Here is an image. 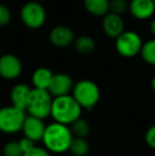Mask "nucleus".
I'll list each match as a JSON object with an SVG mask.
<instances>
[{
  "instance_id": "obj_1",
  "label": "nucleus",
  "mask_w": 155,
  "mask_h": 156,
  "mask_svg": "<svg viewBox=\"0 0 155 156\" xmlns=\"http://www.w3.org/2000/svg\"><path fill=\"white\" fill-rule=\"evenodd\" d=\"M73 135L68 125L52 122L46 126L44 137L41 139L44 148L50 153L62 154L69 151Z\"/></svg>"
},
{
  "instance_id": "obj_2",
  "label": "nucleus",
  "mask_w": 155,
  "mask_h": 156,
  "mask_svg": "<svg viewBox=\"0 0 155 156\" xmlns=\"http://www.w3.org/2000/svg\"><path fill=\"white\" fill-rule=\"evenodd\" d=\"M82 107L78 104L71 94L53 98L51 107V117L54 122L71 125L82 117Z\"/></svg>"
},
{
  "instance_id": "obj_3",
  "label": "nucleus",
  "mask_w": 155,
  "mask_h": 156,
  "mask_svg": "<svg viewBox=\"0 0 155 156\" xmlns=\"http://www.w3.org/2000/svg\"><path fill=\"white\" fill-rule=\"evenodd\" d=\"M72 94L82 109H91L99 103L101 91L97 84L91 80H81L73 86Z\"/></svg>"
},
{
  "instance_id": "obj_4",
  "label": "nucleus",
  "mask_w": 155,
  "mask_h": 156,
  "mask_svg": "<svg viewBox=\"0 0 155 156\" xmlns=\"http://www.w3.org/2000/svg\"><path fill=\"white\" fill-rule=\"evenodd\" d=\"M52 101L53 97L48 90L32 88L28 100L26 113H28V116L45 120L51 115Z\"/></svg>"
},
{
  "instance_id": "obj_5",
  "label": "nucleus",
  "mask_w": 155,
  "mask_h": 156,
  "mask_svg": "<svg viewBox=\"0 0 155 156\" xmlns=\"http://www.w3.org/2000/svg\"><path fill=\"white\" fill-rule=\"evenodd\" d=\"M27 117L26 112L13 105L0 108V132L4 134H16L21 131Z\"/></svg>"
},
{
  "instance_id": "obj_6",
  "label": "nucleus",
  "mask_w": 155,
  "mask_h": 156,
  "mask_svg": "<svg viewBox=\"0 0 155 156\" xmlns=\"http://www.w3.org/2000/svg\"><path fill=\"white\" fill-rule=\"evenodd\" d=\"M143 45V39L138 33L131 30H124V32L115 39V49L123 58H130L140 54Z\"/></svg>"
},
{
  "instance_id": "obj_7",
  "label": "nucleus",
  "mask_w": 155,
  "mask_h": 156,
  "mask_svg": "<svg viewBox=\"0 0 155 156\" xmlns=\"http://www.w3.org/2000/svg\"><path fill=\"white\" fill-rule=\"evenodd\" d=\"M20 19L29 29H39L46 23L47 13L43 4L37 1H29L21 6Z\"/></svg>"
},
{
  "instance_id": "obj_8",
  "label": "nucleus",
  "mask_w": 155,
  "mask_h": 156,
  "mask_svg": "<svg viewBox=\"0 0 155 156\" xmlns=\"http://www.w3.org/2000/svg\"><path fill=\"white\" fill-rule=\"evenodd\" d=\"M23 72V64L14 54H3L0 56V76L4 80H16Z\"/></svg>"
},
{
  "instance_id": "obj_9",
  "label": "nucleus",
  "mask_w": 155,
  "mask_h": 156,
  "mask_svg": "<svg viewBox=\"0 0 155 156\" xmlns=\"http://www.w3.org/2000/svg\"><path fill=\"white\" fill-rule=\"evenodd\" d=\"M75 83L70 76L66 73H54L48 91L53 98L68 96L72 91Z\"/></svg>"
},
{
  "instance_id": "obj_10",
  "label": "nucleus",
  "mask_w": 155,
  "mask_h": 156,
  "mask_svg": "<svg viewBox=\"0 0 155 156\" xmlns=\"http://www.w3.org/2000/svg\"><path fill=\"white\" fill-rule=\"evenodd\" d=\"M46 126L47 125L45 124L44 120L32 117V116H27L25 122H23L21 132L23 133V137L29 138L34 142H37L41 141L43 139Z\"/></svg>"
},
{
  "instance_id": "obj_11",
  "label": "nucleus",
  "mask_w": 155,
  "mask_h": 156,
  "mask_svg": "<svg viewBox=\"0 0 155 156\" xmlns=\"http://www.w3.org/2000/svg\"><path fill=\"white\" fill-rule=\"evenodd\" d=\"M75 33L66 26H56L49 33V41L58 48H65L75 41Z\"/></svg>"
},
{
  "instance_id": "obj_12",
  "label": "nucleus",
  "mask_w": 155,
  "mask_h": 156,
  "mask_svg": "<svg viewBox=\"0 0 155 156\" xmlns=\"http://www.w3.org/2000/svg\"><path fill=\"white\" fill-rule=\"evenodd\" d=\"M129 11L134 18L139 20L151 18L155 13L153 0H131Z\"/></svg>"
},
{
  "instance_id": "obj_13",
  "label": "nucleus",
  "mask_w": 155,
  "mask_h": 156,
  "mask_svg": "<svg viewBox=\"0 0 155 156\" xmlns=\"http://www.w3.org/2000/svg\"><path fill=\"white\" fill-rule=\"evenodd\" d=\"M102 30L106 36L116 39L124 32V21L120 15L107 13L102 20Z\"/></svg>"
},
{
  "instance_id": "obj_14",
  "label": "nucleus",
  "mask_w": 155,
  "mask_h": 156,
  "mask_svg": "<svg viewBox=\"0 0 155 156\" xmlns=\"http://www.w3.org/2000/svg\"><path fill=\"white\" fill-rule=\"evenodd\" d=\"M31 90L32 88H30L29 85L25 84V83H18V84L14 85L10 93L11 102H12L13 106L26 112Z\"/></svg>"
},
{
  "instance_id": "obj_15",
  "label": "nucleus",
  "mask_w": 155,
  "mask_h": 156,
  "mask_svg": "<svg viewBox=\"0 0 155 156\" xmlns=\"http://www.w3.org/2000/svg\"><path fill=\"white\" fill-rule=\"evenodd\" d=\"M53 72L46 67H39L32 73L31 81L33 88L36 89H44L48 90L49 85L51 83V80L53 78Z\"/></svg>"
},
{
  "instance_id": "obj_16",
  "label": "nucleus",
  "mask_w": 155,
  "mask_h": 156,
  "mask_svg": "<svg viewBox=\"0 0 155 156\" xmlns=\"http://www.w3.org/2000/svg\"><path fill=\"white\" fill-rule=\"evenodd\" d=\"M84 8L93 16L104 17L110 13V0H84Z\"/></svg>"
},
{
  "instance_id": "obj_17",
  "label": "nucleus",
  "mask_w": 155,
  "mask_h": 156,
  "mask_svg": "<svg viewBox=\"0 0 155 156\" xmlns=\"http://www.w3.org/2000/svg\"><path fill=\"white\" fill-rule=\"evenodd\" d=\"M73 44H75L76 50L81 54H89L96 48L95 41L93 37L88 36V35H81L75 39Z\"/></svg>"
},
{
  "instance_id": "obj_18",
  "label": "nucleus",
  "mask_w": 155,
  "mask_h": 156,
  "mask_svg": "<svg viewBox=\"0 0 155 156\" xmlns=\"http://www.w3.org/2000/svg\"><path fill=\"white\" fill-rule=\"evenodd\" d=\"M69 152L75 156H86L89 152V144L85 138L73 137Z\"/></svg>"
},
{
  "instance_id": "obj_19",
  "label": "nucleus",
  "mask_w": 155,
  "mask_h": 156,
  "mask_svg": "<svg viewBox=\"0 0 155 156\" xmlns=\"http://www.w3.org/2000/svg\"><path fill=\"white\" fill-rule=\"evenodd\" d=\"M69 127H70L73 137L78 138H86V136L90 132V125L87 122V120L83 119L82 117L73 122Z\"/></svg>"
},
{
  "instance_id": "obj_20",
  "label": "nucleus",
  "mask_w": 155,
  "mask_h": 156,
  "mask_svg": "<svg viewBox=\"0 0 155 156\" xmlns=\"http://www.w3.org/2000/svg\"><path fill=\"white\" fill-rule=\"evenodd\" d=\"M141 58L147 64L155 66V38L150 39L143 45L140 51Z\"/></svg>"
},
{
  "instance_id": "obj_21",
  "label": "nucleus",
  "mask_w": 155,
  "mask_h": 156,
  "mask_svg": "<svg viewBox=\"0 0 155 156\" xmlns=\"http://www.w3.org/2000/svg\"><path fill=\"white\" fill-rule=\"evenodd\" d=\"M2 154L3 156H23V153L18 141H9L3 146Z\"/></svg>"
},
{
  "instance_id": "obj_22",
  "label": "nucleus",
  "mask_w": 155,
  "mask_h": 156,
  "mask_svg": "<svg viewBox=\"0 0 155 156\" xmlns=\"http://www.w3.org/2000/svg\"><path fill=\"white\" fill-rule=\"evenodd\" d=\"M129 10V2L126 0H110V13L120 15Z\"/></svg>"
},
{
  "instance_id": "obj_23",
  "label": "nucleus",
  "mask_w": 155,
  "mask_h": 156,
  "mask_svg": "<svg viewBox=\"0 0 155 156\" xmlns=\"http://www.w3.org/2000/svg\"><path fill=\"white\" fill-rule=\"evenodd\" d=\"M12 14L5 4L0 3V27H5L11 23Z\"/></svg>"
},
{
  "instance_id": "obj_24",
  "label": "nucleus",
  "mask_w": 155,
  "mask_h": 156,
  "mask_svg": "<svg viewBox=\"0 0 155 156\" xmlns=\"http://www.w3.org/2000/svg\"><path fill=\"white\" fill-rule=\"evenodd\" d=\"M145 140H146V144H148V147H150L151 149L155 150V124L151 125L147 129L145 135Z\"/></svg>"
},
{
  "instance_id": "obj_25",
  "label": "nucleus",
  "mask_w": 155,
  "mask_h": 156,
  "mask_svg": "<svg viewBox=\"0 0 155 156\" xmlns=\"http://www.w3.org/2000/svg\"><path fill=\"white\" fill-rule=\"evenodd\" d=\"M23 156H51V153H50L48 150H46L44 147L35 146L30 151L23 153Z\"/></svg>"
},
{
  "instance_id": "obj_26",
  "label": "nucleus",
  "mask_w": 155,
  "mask_h": 156,
  "mask_svg": "<svg viewBox=\"0 0 155 156\" xmlns=\"http://www.w3.org/2000/svg\"><path fill=\"white\" fill-rule=\"evenodd\" d=\"M18 142H19V146H20L23 153L28 152V151H30L32 148L35 147V142L32 141V140L29 139V138H26V137H23L20 140H18Z\"/></svg>"
},
{
  "instance_id": "obj_27",
  "label": "nucleus",
  "mask_w": 155,
  "mask_h": 156,
  "mask_svg": "<svg viewBox=\"0 0 155 156\" xmlns=\"http://www.w3.org/2000/svg\"><path fill=\"white\" fill-rule=\"evenodd\" d=\"M150 32H151V34L155 37V17L152 19L151 23H150Z\"/></svg>"
},
{
  "instance_id": "obj_28",
  "label": "nucleus",
  "mask_w": 155,
  "mask_h": 156,
  "mask_svg": "<svg viewBox=\"0 0 155 156\" xmlns=\"http://www.w3.org/2000/svg\"><path fill=\"white\" fill-rule=\"evenodd\" d=\"M151 87H152V90L155 93V76H153V79L151 81Z\"/></svg>"
},
{
  "instance_id": "obj_29",
  "label": "nucleus",
  "mask_w": 155,
  "mask_h": 156,
  "mask_svg": "<svg viewBox=\"0 0 155 156\" xmlns=\"http://www.w3.org/2000/svg\"><path fill=\"white\" fill-rule=\"evenodd\" d=\"M153 3H154V6H155V0H153Z\"/></svg>"
}]
</instances>
